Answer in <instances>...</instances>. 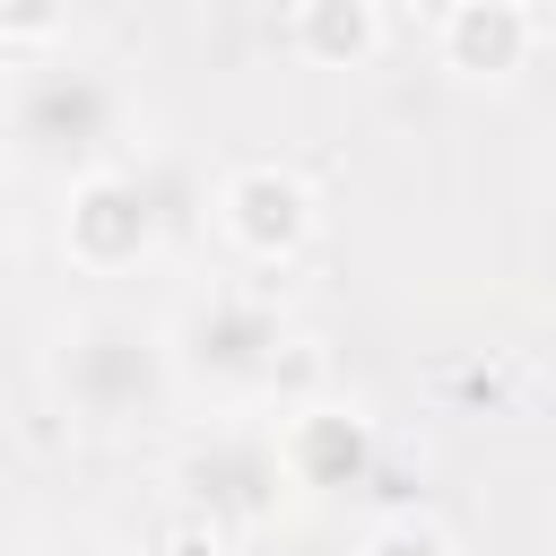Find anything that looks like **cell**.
<instances>
[{
	"label": "cell",
	"mask_w": 556,
	"mask_h": 556,
	"mask_svg": "<svg viewBox=\"0 0 556 556\" xmlns=\"http://www.w3.org/2000/svg\"><path fill=\"white\" fill-rule=\"evenodd\" d=\"M43 391L78 434H139L156 417H174L182 374L165 348V321L122 313V304H87L61 313L43 339Z\"/></svg>",
	"instance_id": "cell-1"
},
{
	"label": "cell",
	"mask_w": 556,
	"mask_h": 556,
	"mask_svg": "<svg viewBox=\"0 0 556 556\" xmlns=\"http://www.w3.org/2000/svg\"><path fill=\"white\" fill-rule=\"evenodd\" d=\"M0 148L26 174H52V182L104 174V165L130 156V96H122V78L104 61L35 52L0 87Z\"/></svg>",
	"instance_id": "cell-2"
},
{
	"label": "cell",
	"mask_w": 556,
	"mask_h": 556,
	"mask_svg": "<svg viewBox=\"0 0 556 556\" xmlns=\"http://www.w3.org/2000/svg\"><path fill=\"white\" fill-rule=\"evenodd\" d=\"M287 504H295V478L278 460V426H261V417H217L174 460V513L208 521L226 547L261 539Z\"/></svg>",
	"instance_id": "cell-3"
},
{
	"label": "cell",
	"mask_w": 556,
	"mask_h": 556,
	"mask_svg": "<svg viewBox=\"0 0 556 556\" xmlns=\"http://www.w3.org/2000/svg\"><path fill=\"white\" fill-rule=\"evenodd\" d=\"M174 374L191 391H217V400H261L278 374H287V313L261 295V287H200L174 330Z\"/></svg>",
	"instance_id": "cell-4"
},
{
	"label": "cell",
	"mask_w": 556,
	"mask_h": 556,
	"mask_svg": "<svg viewBox=\"0 0 556 556\" xmlns=\"http://www.w3.org/2000/svg\"><path fill=\"white\" fill-rule=\"evenodd\" d=\"M208 217H217V235H226L243 261H261V269H269V261H295V252L313 243L321 200H313V182H304L295 165L252 156V165H226V174H217Z\"/></svg>",
	"instance_id": "cell-5"
},
{
	"label": "cell",
	"mask_w": 556,
	"mask_h": 556,
	"mask_svg": "<svg viewBox=\"0 0 556 556\" xmlns=\"http://www.w3.org/2000/svg\"><path fill=\"white\" fill-rule=\"evenodd\" d=\"M156 235H165V200H156V182H148L130 156L104 165V174H78V182H70L61 252H70L78 269H130V261L156 252Z\"/></svg>",
	"instance_id": "cell-6"
},
{
	"label": "cell",
	"mask_w": 556,
	"mask_h": 556,
	"mask_svg": "<svg viewBox=\"0 0 556 556\" xmlns=\"http://www.w3.org/2000/svg\"><path fill=\"white\" fill-rule=\"evenodd\" d=\"M374 417L365 408H339V400H304L278 417V460L295 478V495H339V486H365L374 478Z\"/></svg>",
	"instance_id": "cell-7"
},
{
	"label": "cell",
	"mask_w": 556,
	"mask_h": 556,
	"mask_svg": "<svg viewBox=\"0 0 556 556\" xmlns=\"http://www.w3.org/2000/svg\"><path fill=\"white\" fill-rule=\"evenodd\" d=\"M530 43H539L530 0H452V9H434V52L460 78H513L530 61Z\"/></svg>",
	"instance_id": "cell-8"
},
{
	"label": "cell",
	"mask_w": 556,
	"mask_h": 556,
	"mask_svg": "<svg viewBox=\"0 0 556 556\" xmlns=\"http://www.w3.org/2000/svg\"><path fill=\"white\" fill-rule=\"evenodd\" d=\"M295 52L321 70H365L382 52V0H295Z\"/></svg>",
	"instance_id": "cell-9"
},
{
	"label": "cell",
	"mask_w": 556,
	"mask_h": 556,
	"mask_svg": "<svg viewBox=\"0 0 556 556\" xmlns=\"http://www.w3.org/2000/svg\"><path fill=\"white\" fill-rule=\"evenodd\" d=\"M61 26H70V0H0V43L9 52H52L61 43Z\"/></svg>",
	"instance_id": "cell-10"
},
{
	"label": "cell",
	"mask_w": 556,
	"mask_h": 556,
	"mask_svg": "<svg viewBox=\"0 0 556 556\" xmlns=\"http://www.w3.org/2000/svg\"><path fill=\"white\" fill-rule=\"evenodd\" d=\"M365 556H460V547H452L443 521H426V513H391V521L365 530Z\"/></svg>",
	"instance_id": "cell-11"
},
{
	"label": "cell",
	"mask_w": 556,
	"mask_h": 556,
	"mask_svg": "<svg viewBox=\"0 0 556 556\" xmlns=\"http://www.w3.org/2000/svg\"><path fill=\"white\" fill-rule=\"evenodd\" d=\"M9 556H130L113 530H96V521H43V530H26Z\"/></svg>",
	"instance_id": "cell-12"
},
{
	"label": "cell",
	"mask_w": 556,
	"mask_h": 556,
	"mask_svg": "<svg viewBox=\"0 0 556 556\" xmlns=\"http://www.w3.org/2000/svg\"><path fill=\"white\" fill-rule=\"evenodd\" d=\"M417 9H452V0H417Z\"/></svg>",
	"instance_id": "cell-13"
},
{
	"label": "cell",
	"mask_w": 556,
	"mask_h": 556,
	"mask_svg": "<svg viewBox=\"0 0 556 556\" xmlns=\"http://www.w3.org/2000/svg\"><path fill=\"white\" fill-rule=\"evenodd\" d=\"M0 252H9V217H0Z\"/></svg>",
	"instance_id": "cell-14"
}]
</instances>
